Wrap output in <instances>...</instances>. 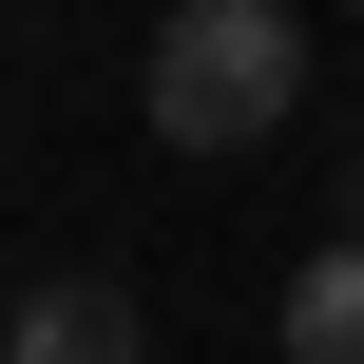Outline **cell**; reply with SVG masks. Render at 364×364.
<instances>
[{
  "label": "cell",
  "mask_w": 364,
  "mask_h": 364,
  "mask_svg": "<svg viewBox=\"0 0 364 364\" xmlns=\"http://www.w3.org/2000/svg\"><path fill=\"white\" fill-rule=\"evenodd\" d=\"M326 250H364V154H346V230H326Z\"/></svg>",
  "instance_id": "277c9868"
},
{
  "label": "cell",
  "mask_w": 364,
  "mask_h": 364,
  "mask_svg": "<svg viewBox=\"0 0 364 364\" xmlns=\"http://www.w3.org/2000/svg\"><path fill=\"white\" fill-rule=\"evenodd\" d=\"M154 326H134V288H96V269H58V288H19L0 307V364H134Z\"/></svg>",
  "instance_id": "7a4b0ae2"
},
{
  "label": "cell",
  "mask_w": 364,
  "mask_h": 364,
  "mask_svg": "<svg viewBox=\"0 0 364 364\" xmlns=\"http://www.w3.org/2000/svg\"><path fill=\"white\" fill-rule=\"evenodd\" d=\"M288 364H364V250H307L288 269Z\"/></svg>",
  "instance_id": "3957f363"
},
{
  "label": "cell",
  "mask_w": 364,
  "mask_h": 364,
  "mask_svg": "<svg viewBox=\"0 0 364 364\" xmlns=\"http://www.w3.org/2000/svg\"><path fill=\"white\" fill-rule=\"evenodd\" d=\"M134 115H154V154H269L307 115V19L288 0H173L134 58Z\"/></svg>",
  "instance_id": "6da1fadb"
}]
</instances>
